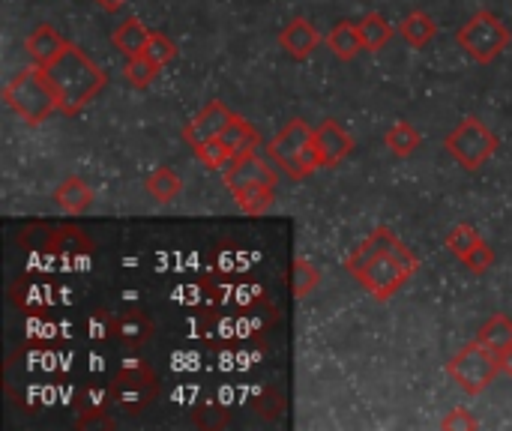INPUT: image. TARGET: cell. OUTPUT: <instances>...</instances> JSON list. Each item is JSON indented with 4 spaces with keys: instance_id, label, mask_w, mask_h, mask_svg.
I'll use <instances>...</instances> for the list:
<instances>
[{
    "instance_id": "1",
    "label": "cell",
    "mask_w": 512,
    "mask_h": 431,
    "mask_svg": "<svg viewBox=\"0 0 512 431\" xmlns=\"http://www.w3.org/2000/svg\"><path fill=\"white\" fill-rule=\"evenodd\" d=\"M348 276L363 285L378 303L393 300L420 270V258L387 228L378 225L345 261Z\"/></svg>"
},
{
    "instance_id": "2",
    "label": "cell",
    "mask_w": 512,
    "mask_h": 431,
    "mask_svg": "<svg viewBox=\"0 0 512 431\" xmlns=\"http://www.w3.org/2000/svg\"><path fill=\"white\" fill-rule=\"evenodd\" d=\"M42 69L54 87L57 111L66 117L81 114L108 87V72L96 60H90L84 48H78L72 42Z\"/></svg>"
},
{
    "instance_id": "3",
    "label": "cell",
    "mask_w": 512,
    "mask_h": 431,
    "mask_svg": "<svg viewBox=\"0 0 512 431\" xmlns=\"http://www.w3.org/2000/svg\"><path fill=\"white\" fill-rule=\"evenodd\" d=\"M3 102L27 126H39V123H45L57 111L54 87H51V81H48V75H45V69L39 63L15 72V78L3 87Z\"/></svg>"
},
{
    "instance_id": "4",
    "label": "cell",
    "mask_w": 512,
    "mask_h": 431,
    "mask_svg": "<svg viewBox=\"0 0 512 431\" xmlns=\"http://www.w3.org/2000/svg\"><path fill=\"white\" fill-rule=\"evenodd\" d=\"M315 129L303 117H291L267 144L270 159L291 177V180H306L321 168L318 153H315Z\"/></svg>"
},
{
    "instance_id": "5",
    "label": "cell",
    "mask_w": 512,
    "mask_h": 431,
    "mask_svg": "<svg viewBox=\"0 0 512 431\" xmlns=\"http://www.w3.org/2000/svg\"><path fill=\"white\" fill-rule=\"evenodd\" d=\"M456 42L474 63H492L510 48L512 33L495 12L480 9L459 27Z\"/></svg>"
},
{
    "instance_id": "6",
    "label": "cell",
    "mask_w": 512,
    "mask_h": 431,
    "mask_svg": "<svg viewBox=\"0 0 512 431\" xmlns=\"http://www.w3.org/2000/svg\"><path fill=\"white\" fill-rule=\"evenodd\" d=\"M105 396H108L111 408H120L126 414H141L159 396V378L147 363L129 360L117 369Z\"/></svg>"
},
{
    "instance_id": "7",
    "label": "cell",
    "mask_w": 512,
    "mask_h": 431,
    "mask_svg": "<svg viewBox=\"0 0 512 431\" xmlns=\"http://www.w3.org/2000/svg\"><path fill=\"white\" fill-rule=\"evenodd\" d=\"M447 375L456 381V387H462L468 396H480L486 387H492V381L501 375V354L492 351L489 345H483L480 339L465 345L450 363H447Z\"/></svg>"
},
{
    "instance_id": "8",
    "label": "cell",
    "mask_w": 512,
    "mask_h": 431,
    "mask_svg": "<svg viewBox=\"0 0 512 431\" xmlns=\"http://www.w3.org/2000/svg\"><path fill=\"white\" fill-rule=\"evenodd\" d=\"M447 153L465 168V171H480L495 153H498V135L480 120V117H465L450 135H447Z\"/></svg>"
},
{
    "instance_id": "9",
    "label": "cell",
    "mask_w": 512,
    "mask_h": 431,
    "mask_svg": "<svg viewBox=\"0 0 512 431\" xmlns=\"http://www.w3.org/2000/svg\"><path fill=\"white\" fill-rule=\"evenodd\" d=\"M237 114L222 102V99H210L186 126H183V141L189 144V147H198V144H204V141H213V138H219L225 129H228V123L234 120Z\"/></svg>"
},
{
    "instance_id": "10",
    "label": "cell",
    "mask_w": 512,
    "mask_h": 431,
    "mask_svg": "<svg viewBox=\"0 0 512 431\" xmlns=\"http://www.w3.org/2000/svg\"><path fill=\"white\" fill-rule=\"evenodd\" d=\"M276 186L279 183V171L267 162V159H261L255 150L252 153H243V156H237V159H231L228 162V168H225V186L234 192V189H240V186Z\"/></svg>"
},
{
    "instance_id": "11",
    "label": "cell",
    "mask_w": 512,
    "mask_h": 431,
    "mask_svg": "<svg viewBox=\"0 0 512 431\" xmlns=\"http://www.w3.org/2000/svg\"><path fill=\"white\" fill-rule=\"evenodd\" d=\"M315 153H318V162L321 168H336L339 162H345L354 150V138L336 123V120H324L315 126Z\"/></svg>"
},
{
    "instance_id": "12",
    "label": "cell",
    "mask_w": 512,
    "mask_h": 431,
    "mask_svg": "<svg viewBox=\"0 0 512 431\" xmlns=\"http://www.w3.org/2000/svg\"><path fill=\"white\" fill-rule=\"evenodd\" d=\"M321 45V36L315 30V24L303 15L291 18L282 30H279V48L285 51V57H291L294 63L309 60Z\"/></svg>"
},
{
    "instance_id": "13",
    "label": "cell",
    "mask_w": 512,
    "mask_h": 431,
    "mask_svg": "<svg viewBox=\"0 0 512 431\" xmlns=\"http://www.w3.org/2000/svg\"><path fill=\"white\" fill-rule=\"evenodd\" d=\"M153 339V321L147 312H123L117 315V330H114V342L126 351H138Z\"/></svg>"
},
{
    "instance_id": "14",
    "label": "cell",
    "mask_w": 512,
    "mask_h": 431,
    "mask_svg": "<svg viewBox=\"0 0 512 431\" xmlns=\"http://www.w3.org/2000/svg\"><path fill=\"white\" fill-rule=\"evenodd\" d=\"M324 42H327L330 54H333L336 60H342V63H348V60H354L360 51H366L363 36H360V27H357L354 21H348V18L336 21V24L330 27V33H327Z\"/></svg>"
},
{
    "instance_id": "15",
    "label": "cell",
    "mask_w": 512,
    "mask_h": 431,
    "mask_svg": "<svg viewBox=\"0 0 512 431\" xmlns=\"http://www.w3.org/2000/svg\"><path fill=\"white\" fill-rule=\"evenodd\" d=\"M66 45H69V42H66V39L57 33V27H51V24H36L33 33L24 39L27 54H30L33 63H39V66H48Z\"/></svg>"
},
{
    "instance_id": "16",
    "label": "cell",
    "mask_w": 512,
    "mask_h": 431,
    "mask_svg": "<svg viewBox=\"0 0 512 431\" xmlns=\"http://www.w3.org/2000/svg\"><path fill=\"white\" fill-rule=\"evenodd\" d=\"M147 39H150V30H147V27L141 24V18H135V15L123 18V21L114 27V33H111V45H114V51H120L126 60H129V57L144 54Z\"/></svg>"
},
{
    "instance_id": "17",
    "label": "cell",
    "mask_w": 512,
    "mask_h": 431,
    "mask_svg": "<svg viewBox=\"0 0 512 431\" xmlns=\"http://www.w3.org/2000/svg\"><path fill=\"white\" fill-rule=\"evenodd\" d=\"M54 204L69 213V216H81L90 210L93 204V189L81 180V177H66L57 189H54Z\"/></svg>"
},
{
    "instance_id": "18",
    "label": "cell",
    "mask_w": 512,
    "mask_h": 431,
    "mask_svg": "<svg viewBox=\"0 0 512 431\" xmlns=\"http://www.w3.org/2000/svg\"><path fill=\"white\" fill-rule=\"evenodd\" d=\"M399 36H402L411 48H426V45L438 36V21H435L429 12L417 9V12H411V15L402 18Z\"/></svg>"
},
{
    "instance_id": "19",
    "label": "cell",
    "mask_w": 512,
    "mask_h": 431,
    "mask_svg": "<svg viewBox=\"0 0 512 431\" xmlns=\"http://www.w3.org/2000/svg\"><path fill=\"white\" fill-rule=\"evenodd\" d=\"M219 141L225 144V150L231 153V159H237V156H243V153H252V150L261 144V135L255 132V126H252L249 120L234 117V120L228 123V129L219 135Z\"/></svg>"
},
{
    "instance_id": "20",
    "label": "cell",
    "mask_w": 512,
    "mask_h": 431,
    "mask_svg": "<svg viewBox=\"0 0 512 431\" xmlns=\"http://www.w3.org/2000/svg\"><path fill=\"white\" fill-rule=\"evenodd\" d=\"M360 36H363V45H366V51H381L396 33H399V27H393L381 12H369V15H363L360 18Z\"/></svg>"
},
{
    "instance_id": "21",
    "label": "cell",
    "mask_w": 512,
    "mask_h": 431,
    "mask_svg": "<svg viewBox=\"0 0 512 431\" xmlns=\"http://www.w3.org/2000/svg\"><path fill=\"white\" fill-rule=\"evenodd\" d=\"M231 195H234V204L249 216H261L276 204V186H261V183L258 186H240Z\"/></svg>"
},
{
    "instance_id": "22",
    "label": "cell",
    "mask_w": 512,
    "mask_h": 431,
    "mask_svg": "<svg viewBox=\"0 0 512 431\" xmlns=\"http://www.w3.org/2000/svg\"><path fill=\"white\" fill-rule=\"evenodd\" d=\"M384 141H387L390 153H393V156H399V159H408V156H414V153L423 147V138H420V132H417V129H414L408 120H399V123H393V126L387 129Z\"/></svg>"
},
{
    "instance_id": "23",
    "label": "cell",
    "mask_w": 512,
    "mask_h": 431,
    "mask_svg": "<svg viewBox=\"0 0 512 431\" xmlns=\"http://www.w3.org/2000/svg\"><path fill=\"white\" fill-rule=\"evenodd\" d=\"M144 186H147V192L153 195V201H159V204H171V201L183 192L180 174H177L174 168H168V165L156 168V171L144 180Z\"/></svg>"
},
{
    "instance_id": "24",
    "label": "cell",
    "mask_w": 512,
    "mask_h": 431,
    "mask_svg": "<svg viewBox=\"0 0 512 431\" xmlns=\"http://www.w3.org/2000/svg\"><path fill=\"white\" fill-rule=\"evenodd\" d=\"M483 345H489L492 351L504 354L512 348V318L510 315H492L483 327H480V336H477Z\"/></svg>"
},
{
    "instance_id": "25",
    "label": "cell",
    "mask_w": 512,
    "mask_h": 431,
    "mask_svg": "<svg viewBox=\"0 0 512 431\" xmlns=\"http://www.w3.org/2000/svg\"><path fill=\"white\" fill-rule=\"evenodd\" d=\"M318 285H321V270H318L309 258L297 255V258H294V297L303 300V297H309L312 291H318Z\"/></svg>"
},
{
    "instance_id": "26",
    "label": "cell",
    "mask_w": 512,
    "mask_h": 431,
    "mask_svg": "<svg viewBox=\"0 0 512 431\" xmlns=\"http://www.w3.org/2000/svg\"><path fill=\"white\" fill-rule=\"evenodd\" d=\"M159 69H162V66H156L153 60H147L144 54H138V57H129V60H126V69H123V75H126V81H129L132 87H138V90H147V87L156 81Z\"/></svg>"
},
{
    "instance_id": "27",
    "label": "cell",
    "mask_w": 512,
    "mask_h": 431,
    "mask_svg": "<svg viewBox=\"0 0 512 431\" xmlns=\"http://www.w3.org/2000/svg\"><path fill=\"white\" fill-rule=\"evenodd\" d=\"M114 330H117V315H111L108 309H96L93 315H87V339L93 345L114 342Z\"/></svg>"
},
{
    "instance_id": "28",
    "label": "cell",
    "mask_w": 512,
    "mask_h": 431,
    "mask_svg": "<svg viewBox=\"0 0 512 431\" xmlns=\"http://www.w3.org/2000/svg\"><path fill=\"white\" fill-rule=\"evenodd\" d=\"M177 42L174 39H168L165 33H156V30H150V39H147V48H144V57L147 60H153L156 66H168L171 60H177Z\"/></svg>"
},
{
    "instance_id": "29",
    "label": "cell",
    "mask_w": 512,
    "mask_h": 431,
    "mask_svg": "<svg viewBox=\"0 0 512 431\" xmlns=\"http://www.w3.org/2000/svg\"><path fill=\"white\" fill-rule=\"evenodd\" d=\"M192 153H195V159H198V162H204L210 171H225V168H228V162H231V153L225 150V144H222L219 138H213V141H204V144L192 147Z\"/></svg>"
},
{
    "instance_id": "30",
    "label": "cell",
    "mask_w": 512,
    "mask_h": 431,
    "mask_svg": "<svg viewBox=\"0 0 512 431\" xmlns=\"http://www.w3.org/2000/svg\"><path fill=\"white\" fill-rule=\"evenodd\" d=\"M480 240H483V237L477 234V228H474V225H456V228L447 234V240H444V243H447V252H450V255H456V258L462 261V258H465V255L480 243Z\"/></svg>"
},
{
    "instance_id": "31",
    "label": "cell",
    "mask_w": 512,
    "mask_h": 431,
    "mask_svg": "<svg viewBox=\"0 0 512 431\" xmlns=\"http://www.w3.org/2000/svg\"><path fill=\"white\" fill-rule=\"evenodd\" d=\"M462 264H465L474 276H486V273L495 267V252H492V246H489L486 240H480V243L462 258Z\"/></svg>"
},
{
    "instance_id": "32",
    "label": "cell",
    "mask_w": 512,
    "mask_h": 431,
    "mask_svg": "<svg viewBox=\"0 0 512 431\" xmlns=\"http://www.w3.org/2000/svg\"><path fill=\"white\" fill-rule=\"evenodd\" d=\"M441 429H447V431H459V429H465V431H474V429H480V420L468 411V408H453L444 420H441Z\"/></svg>"
},
{
    "instance_id": "33",
    "label": "cell",
    "mask_w": 512,
    "mask_h": 431,
    "mask_svg": "<svg viewBox=\"0 0 512 431\" xmlns=\"http://www.w3.org/2000/svg\"><path fill=\"white\" fill-rule=\"evenodd\" d=\"M126 3H129V0H96V6L105 9V12H120Z\"/></svg>"
},
{
    "instance_id": "34",
    "label": "cell",
    "mask_w": 512,
    "mask_h": 431,
    "mask_svg": "<svg viewBox=\"0 0 512 431\" xmlns=\"http://www.w3.org/2000/svg\"><path fill=\"white\" fill-rule=\"evenodd\" d=\"M501 372H504L507 378H512V348L501 354Z\"/></svg>"
}]
</instances>
